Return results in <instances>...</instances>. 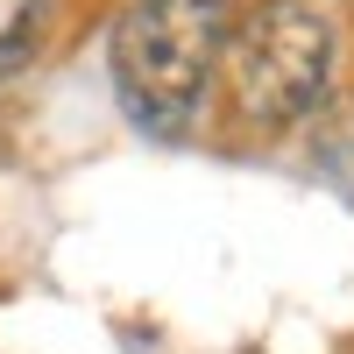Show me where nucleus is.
<instances>
[{"label":"nucleus","mask_w":354,"mask_h":354,"mask_svg":"<svg viewBox=\"0 0 354 354\" xmlns=\"http://www.w3.org/2000/svg\"><path fill=\"white\" fill-rule=\"evenodd\" d=\"M333 57H340V36L312 0H255L248 15L227 21L220 78L248 128H290L326 100Z\"/></svg>","instance_id":"1"},{"label":"nucleus","mask_w":354,"mask_h":354,"mask_svg":"<svg viewBox=\"0 0 354 354\" xmlns=\"http://www.w3.org/2000/svg\"><path fill=\"white\" fill-rule=\"evenodd\" d=\"M227 0H135L113 28V85L142 128H185L227 50Z\"/></svg>","instance_id":"2"},{"label":"nucleus","mask_w":354,"mask_h":354,"mask_svg":"<svg viewBox=\"0 0 354 354\" xmlns=\"http://www.w3.org/2000/svg\"><path fill=\"white\" fill-rule=\"evenodd\" d=\"M43 36V0H0V71L21 64Z\"/></svg>","instance_id":"3"}]
</instances>
